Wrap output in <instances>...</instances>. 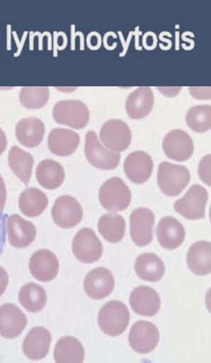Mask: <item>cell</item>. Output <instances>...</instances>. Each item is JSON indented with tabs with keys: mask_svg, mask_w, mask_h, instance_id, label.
Returning <instances> with one entry per match:
<instances>
[{
	"mask_svg": "<svg viewBox=\"0 0 211 363\" xmlns=\"http://www.w3.org/2000/svg\"><path fill=\"white\" fill-rule=\"evenodd\" d=\"M79 143V135L72 130L56 128L49 133V150L57 156L67 157L72 155L77 150Z\"/></svg>",
	"mask_w": 211,
	"mask_h": 363,
	"instance_id": "21",
	"label": "cell"
},
{
	"mask_svg": "<svg viewBox=\"0 0 211 363\" xmlns=\"http://www.w3.org/2000/svg\"><path fill=\"white\" fill-rule=\"evenodd\" d=\"M115 287V279L112 272L106 268L92 269L84 281V289L86 295L93 300H103L108 297Z\"/></svg>",
	"mask_w": 211,
	"mask_h": 363,
	"instance_id": "14",
	"label": "cell"
},
{
	"mask_svg": "<svg viewBox=\"0 0 211 363\" xmlns=\"http://www.w3.org/2000/svg\"><path fill=\"white\" fill-rule=\"evenodd\" d=\"M98 323L100 329L106 335H121L130 323L128 308L120 301H109L100 310Z\"/></svg>",
	"mask_w": 211,
	"mask_h": 363,
	"instance_id": "1",
	"label": "cell"
},
{
	"mask_svg": "<svg viewBox=\"0 0 211 363\" xmlns=\"http://www.w3.org/2000/svg\"><path fill=\"white\" fill-rule=\"evenodd\" d=\"M153 167L154 164L149 154L138 150L127 157L124 162V172L132 182L143 184L152 177Z\"/></svg>",
	"mask_w": 211,
	"mask_h": 363,
	"instance_id": "17",
	"label": "cell"
},
{
	"mask_svg": "<svg viewBox=\"0 0 211 363\" xmlns=\"http://www.w3.org/2000/svg\"><path fill=\"white\" fill-rule=\"evenodd\" d=\"M53 117L57 123L74 128L83 129L89 121V110L83 101L67 100L59 101L55 106Z\"/></svg>",
	"mask_w": 211,
	"mask_h": 363,
	"instance_id": "4",
	"label": "cell"
},
{
	"mask_svg": "<svg viewBox=\"0 0 211 363\" xmlns=\"http://www.w3.org/2000/svg\"><path fill=\"white\" fill-rule=\"evenodd\" d=\"M36 179L42 187L47 190H55L60 187L64 182V168L53 160H43L38 164Z\"/></svg>",
	"mask_w": 211,
	"mask_h": 363,
	"instance_id": "24",
	"label": "cell"
},
{
	"mask_svg": "<svg viewBox=\"0 0 211 363\" xmlns=\"http://www.w3.org/2000/svg\"><path fill=\"white\" fill-rule=\"evenodd\" d=\"M187 264L190 272L205 276L211 272V245L209 242L193 244L187 255Z\"/></svg>",
	"mask_w": 211,
	"mask_h": 363,
	"instance_id": "26",
	"label": "cell"
},
{
	"mask_svg": "<svg viewBox=\"0 0 211 363\" xmlns=\"http://www.w3.org/2000/svg\"><path fill=\"white\" fill-rule=\"evenodd\" d=\"M7 215L3 214L0 211V255L4 251L6 243V222H7Z\"/></svg>",
	"mask_w": 211,
	"mask_h": 363,
	"instance_id": "35",
	"label": "cell"
},
{
	"mask_svg": "<svg viewBox=\"0 0 211 363\" xmlns=\"http://www.w3.org/2000/svg\"><path fill=\"white\" fill-rule=\"evenodd\" d=\"M8 164L17 177L25 185H28L33 175L34 159L30 153L24 152L19 147H11L8 154Z\"/></svg>",
	"mask_w": 211,
	"mask_h": 363,
	"instance_id": "28",
	"label": "cell"
},
{
	"mask_svg": "<svg viewBox=\"0 0 211 363\" xmlns=\"http://www.w3.org/2000/svg\"><path fill=\"white\" fill-rule=\"evenodd\" d=\"M98 229L103 239L110 243H118L122 240L126 231L124 218L117 213H107L100 218Z\"/></svg>",
	"mask_w": 211,
	"mask_h": 363,
	"instance_id": "30",
	"label": "cell"
},
{
	"mask_svg": "<svg viewBox=\"0 0 211 363\" xmlns=\"http://www.w3.org/2000/svg\"><path fill=\"white\" fill-rule=\"evenodd\" d=\"M7 144V136H6L5 133L3 132V130L0 128V155L5 152Z\"/></svg>",
	"mask_w": 211,
	"mask_h": 363,
	"instance_id": "38",
	"label": "cell"
},
{
	"mask_svg": "<svg viewBox=\"0 0 211 363\" xmlns=\"http://www.w3.org/2000/svg\"><path fill=\"white\" fill-rule=\"evenodd\" d=\"M49 96L46 86H25L20 91V103L28 109H40L47 104Z\"/></svg>",
	"mask_w": 211,
	"mask_h": 363,
	"instance_id": "32",
	"label": "cell"
},
{
	"mask_svg": "<svg viewBox=\"0 0 211 363\" xmlns=\"http://www.w3.org/2000/svg\"><path fill=\"white\" fill-rule=\"evenodd\" d=\"M190 181V171L183 165L163 162L159 167L158 184L167 196H178Z\"/></svg>",
	"mask_w": 211,
	"mask_h": 363,
	"instance_id": "2",
	"label": "cell"
},
{
	"mask_svg": "<svg viewBox=\"0 0 211 363\" xmlns=\"http://www.w3.org/2000/svg\"><path fill=\"white\" fill-rule=\"evenodd\" d=\"M30 271L38 281L47 283L59 274V259L53 252L45 249L39 250L30 257Z\"/></svg>",
	"mask_w": 211,
	"mask_h": 363,
	"instance_id": "15",
	"label": "cell"
},
{
	"mask_svg": "<svg viewBox=\"0 0 211 363\" xmlns=\"http://www.w3.org/2000/svg\"><path fill=\"white\" fill-rule=\"evenodd\" d=\"M100 138L106 149L120 153L131 145L132 133L125 122L114 118L107 121L101 128Z\"/></svg>",
	"mask_w": 211,
	"mask_h": 363,
	"instance_id": "7",
	"label": "cell"
},
{
	"mask_svg": "<svg viewBox=\"0 0 211 363\" xmlns=\"http://www.w3.org/2000/svg\"><path fill=\"white\" fill-rule=\"evenodd\" d=\"M54 357L56 362H83L85 350L76 338L66 336L57 342Z\"/></svg>",
	"mask_w": 211,
	"mask_h": 363,
	"instance_id": "29",
	"label": "cell"
},
{
	"mask_svg": "<svg viewBox=\"0 0 211 363\" xmlns=\"http://www.w3.org/2000/svg\"><path fill=\"white\" fill-rule=\"evenodd\" d=\"M8 284V272H6V269H3L2 267H0V297H1L3 294H4L6 289H7Z\"/></svg>",
	"mask_w": 211,
	"mask_h": 363,
	"instance_id": "36",
	"label": "cell"
},
{
	"mask_svg": "<svg viewBox=\"0 0 211 363\" xmlns=\"http://www.w3.org/2000/svg\"><path fill=\"white\" fill-rule=\"evenodd\" d=\"M101 205L112 212L125 211L132 201V193L126 183L120 178L106 181L100 189Z\"/></svg>",
	"mask_w": 211,
	"mask_h": 363,
	"instance_id": "3",
	"label": "cell"
},
{
	"mask_svg": "<svg viewBox=\"0 0 211 363\" xmlns=\"http://www.w3.org/2000/svg\"><path fill=\"white\" fill-rule=\"evenodd\" d=\"M135 272L143 281H159L166 273V266L158 255L155 254H143L137 257L135 264Z\"/></svg>",
	"mask_w": 211,
	"mask_h": 363,
	"instance_id": "25",
	"label": "cell"
},
{
	"mask_svg": "<svg viewBox=\"0 0 211 363\" xmlns=\"http://www.w3.org/2000/svg\"><path fill=\"white\" fill-rule=\"evenodd\" d=\"M198 171L202 181L206 183L207 185L210 186V155H207L204 159H202Z\"/></svg>",
	"mask_w": 211,
	"mask_h": 363,
	"instance_id": "34",
	"label": "cell"
},
{
	"mask_svg": "<svg viewBox=\"0 0 211 363\" xmlns=\"http://www.w3.org/2000/svg\"><path fill=\"white\" fill-rule=\"evenodd\" d=\"M209 194L201 185H193L181 199L175 203V211L185 219H204Z\"/></svg>",
	"mask_w": 211,
	"mask_h": 363,
	"instance_id": "6",
	"label": "cell"
},
{
	"mask_svg": "<svg viewBox=\"0 0 211 363\" xmlns=\"http://www.w3.org/2000/svg\"><path fill=\"white\" fill-rule=\"evenodd\" d=\"M8 242L17 249L27 248L36 239L37 230L33 223L23 219L20 215L13 214L6 223Z\"/></svg>",
	"mask_w": 211,
	"mask_h": 363,
	"instance_id": "13",
	"label": "cell"
},
{
	"mask_svg": "<svg viewBox=\"0 0 211 363\" xmlns=\"http://www.w3.org/2000/svg\"><path fill=\"white\" fill-rule=\"evenodd\" d=\"M186 232L181 222L171 216L163 218L157 228L158 242L163 248L176 250L184 242Z\"/></svg>",
	"mask_w": 211,
	"mask_h": 363,
	"instance_id": "20",
	"label": "cell"
},
{
	"mask_svg": "<svg viewBox=\"0 0 211 363\" xmlns=\"http://www.w3.org/2000/svg\"><path fill=\"white\" fill-rule=\"evenodd\" d=\"M20 211L25 216L35 218L48 207V199L43 191L33 187L25 189L19 197Z\"/></svg>",
	"mask_w": 211,
	"mask_h": 363,
	"instance_id": "27",
	"label": "cell"
},
{
	"mask_svg": "<svg viewBox=\"0 0 211 363\" xmlns=\"http://www.w3.org/2000/svg\"><path fill=\"white\" fill-rule=\"evenodd\" d=\"M130 304L137 315L152 318L161 309V298L152 287L138 286L130 296Z\"/></svg>",
	"mask_w": 211,
	"mask_h": 363,
	"instance_id": "18",
	"label": "cell"
},
{
	"mask_svg": "<svg viewBox=\"0 0 211 363\" xmlns=\"http://www.w3.org/2000/svg\"><path fill=\"white\" fill-rule=\"evenodd\" d=\"M83 208L76 199L70 196L59 197L52 208L55 223L64 229L74 228L83 220Z\"/></svg>",
	"mask_w": 211,
	"mask_h": 363,
	"instance_id": "9",
	"label": "cell"
},
{
	"mask_svg": "<svg viewBox=\"0 0 211 363\" xmlns=\"http://www.w3.org/2000/svg\"><path fill=\"white\" fill-rule=\"evenodd\" d=\"M160 333L154 324L149 321H138L132 327L129 335L130 345L135 352L149 354L157 347Z\"/></svg>",
	"mask_w": 211,
	"mask_h": 363,
	"instance_id": "10",
	"label": "cell"
},
{
	"mask_svg": "<svg viewBox=\"0 0 211 363\" xmlns=\"http://www.w3.org/2000/svg\"><path fill=\"white\" fill-rule=\"evenodd\" d=\"M28 319L16 305L6 303L0 306V335L14 339L24 332Z\"/></svg>",
	"mask_w": 211,
	"mask_h": 363,
	"instance_id": "16",
	"label": "cell"
},
{
	"mask_svg": "<svg viewBox=\"0 0 211 363\" xmlns=\"http://www.w3.org/2000/svg\"><path fill=\"white\" fill-rule=\"evenodd\" d=\"M6 200H7V190L3 178L0 176V211L4 210Z\"/></svg>",
	"mask_w": 211,
	"mask_h": 363,
	"instance_id": "37",
	"label": "cell"
},
{
	"mask_svg": "<svg viewBox=\"0 0 211 363\" xmlns=\"http://www.w3.org/2000/svg\"><path fill=\"white\" fill-rule=\"evenodd\" d=\"M166 155L176 162H185L192 157L195 145L193 139L182 130H170L163 142Z\"/></svg>",
	"mask_w": 211,
	"mask_h": 363,
	"instance_id": "12",
	"label": "cell"
},
{
	"mask_svg": "<svg viewBox=\"0 0 211 363\" xmlns=\"http://www.w3.org/2000/svg\"><path fill=\"white\" fill-rule=\"evenodd\" d=\"M85 153L89 164L98 169L114 170L120 164V154L106 149L93 130L86 133Z\"/></svg>",
	"mask_w": 211,
	"mask_h": 363,
	"instance_id": "5",
	"label": "cell"
},
{
	"mask_svg": "<svg viewBox=\"0 0 211 363\" xmlns=\"http://www.w3.org/2000/svg\"><path fill=\"white\" fill-rule=\"evenodd\" d=\"M51 342V333L47 329L33 328L23 342V352L31 361H40L48 355Z\"/></svg>",
	"mask_w": 211,
	"mask_h": 363,
	"instance_id": "19",
	"label": "cell"
},
{
	"mask_svg": "<svg viewBox=\"0 0 211 363\" xmlns=\"http://www.w3.org/2000/svg\"><path fill=\"white\" fill-rule=\"evenodd\" d=\"M155 216L149 208H138L130 217V233L132 242L137 246L149 245L153 240V226Z\"/></svg>",
	"mask_w": 211,
	"mask_h": 363,
	"instance_id": "11",
	"label": "cell"
},
{
	"mask_svg": "<svg viewBox=\"0 0 211 363\" xmlns=\"http://www.w3.org/2000/svg\"><path fill=\"white\" fill-rule=\"evenodd\" d=\"M19 301L28 312L38 313L45 306L47 295L42 286L30 283L20 290Z\"/></svg>",
	"mask_w": 211,
	"mask_h": 363,
	"instance_id": "31",
	"label": "cell"
},
{
	"mask_svg": "<svg viewBox=\"0 0 211 363\" xmlns=\"http://www.w3.org/2000/svg\"><path fill=\"white\" fill-rule=\"evenodd\" d=\"M16 133L17 139L23 146L33 149L42 143L45 126L40 118H24L17 123Z\"/></svg>",
	"mask_w": 211,
	"mask_h": 363,
	"instance_id": "23",
	"label": "cell"
},
{
	"mask_svg": "<svg viewBox=\"0 0 211 363\" xmlns=\"http://www.w3.org/2000/svg\"><path fill=\"white\" fill-rule=\"evenodd\" d=\"M188 126L195 133H206L211 126V108L207 104L195 106L186 115Z\"/></svg>",
	"mask_w": 211,
	"mask_h": 363,
	"instance_id": "33",
	"label": "cell"
},
{
	"mask_svg": "<svg viewBox=\"0 0 211 363\" xmlns=\"http://www.w3.org/2000/svg\"><path fill=\"white\" fill-rule=\"evenodd\" d=\"M72 252L82 263L97 262L103 255V244L92 229L83 228L72 240Z\"/></svg>",
	"mask_w": 211,
	"mask_h": 363,
	"instance_id": "8",
	"label": "cell"
},
{
	"mask_svg": "<svg viewBox=\"0 0 211 363\" xmlns=\"http://www.w3.org/2000/svg\"><path fill=\"white\" fill-rule=\"evenodd\" d=\"M154 95L149 86H141L132 91L126 100V112L132 120H141L152 112Z\"/></svg>",
	"mask_w": 211,
	"mask_h": 363,
	"instance_id": "22",
	"label": "cell"
}]
</instances>
